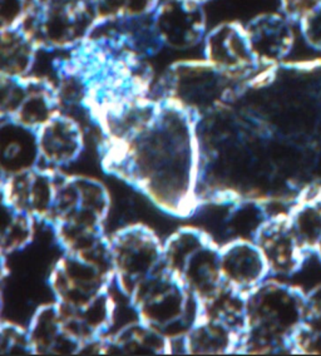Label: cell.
Listing matches in <instances>:
<instances>
[{"label":"cell","mask_w":321,"mask_h":356,"mask_svg":"<svg viewBox=\"0 0 321 356\" xmlns=\"http://www.w3.org/2000/svg\"><path fill=\"white\" fill-rule=\"evenodd\" d=\"M152 17L162 44L174 51L191 49L207 34L205 10L193 0H162Z\"/></svg>","instance_id":"9c48e42d"},{"label":"cell","mask_w":321,"mask_h":356,"mask_svg":"<svg viewBox=\"0 0 321 356\" xmlns=\"http://www.w3.org/2000/svg\"><path fill=\"white\" fill-rule=\"evenodd\" d=\"M103 353L146 355L170 353V346L167 337L141 321L124 327L115 337H104Z\"/></svg>","instance_id":"ac0fdd59"},{"label":"cell","mask_w":321,"mask_h":356,"mask_svg":"<svg viewBox=\"0 0 321 356\" xmlns=\"http://www.w3.org/2000/svg\"><path fill=\"white\" fill-rule=\"evenodd\" d=\"M313 254H315L318 259H319V261L321 262V238L319 240V242H318V245L315 246L314 251H313Z\"/></svg>","instance_id":"f1b7e54d"},{"label":"cell","mask_w":321,"mask_h":356,"mask_svg":"<svg viewBox=\"0 0 321 356\" xmlns=\"http://www.w3.org/2000/svg\"><path fill=\"white\" fill-rule=\"evenodd\" d=\"M0 35L1 76H29L39 51L32 38L20 26L0 29Z\"/></svg>","instance_id":"e0dca14e"},{"label":"cell","mask_w":321,"mask_h":356,"mask_svg":"<svg viewBox=\"0 0 321 356\" xmlns=\"http://www.w3.org/2000/svg\"><path fill=\"white\" fill-rule=\"evenodd\" d=\"M97 20L154 14L160 0H87Z\"/></svg>","instance_id":"44dd1931"},{"label":"cell","mask_w":321,"mask_h":356,"mask_svg":"<svg viewBox=\"0 0 321 356\" xmlns=\"http://www.w3.org/2000/svg\"><path fill=\"white\" fill-rule=\"evenodd\" d=\"M308 318V293L269 277L246 295L240 353H291V339Z\"/></svg>","instance_id":"7a4b0ae2"},{"label":"cell","mask_w":321,"mask_h":356,"mask_svg":"<svg viewBox=\"0 0 321 356\" xmlns=\"http://www.w3.org/2000/svg\"><path fill=\"white\" fill-rule=\"evenodd\" d=\"M82 0H29L31 6L37 7H53V6H65V4H73Z\"/></svg>","instance_id":"83f0119b"},{"label":"cell","mask_w":321,"mask_h":356,"mask_svg":"<svg viewBox=\"0 0 321 356\" xmlns=\"http://www.w3.org/2000/svg\"><path fill=\"white\" fill-rule=\"evenodd\" d=\"M88 38L113 51L147 59L162 49L154 17H117L98 20Z\"/></svg>","instance_id":"30bf717a"},{"label":"cell","mask_w":321,"mask_h":356,"mask_svg":"<svg viewBox=\"0 0 321 356\" xmlns=\"http://www.w3.org/2000/svg\"><path fill=\"white\" fill-rule=\"evenodd\" d=\"M193 1H196V3H199V4H205L207 1H210V0H193Z\"/></svg>","instance_id":"f546056e"},{"label":"cell","mask_w":321,"mask_h":356,"mask_svg":"<svg viewBox=\"0 0 321 356\" xmlns=\"http://www.w3.org/2000/svg\"><path fill=\"white\" fill-rule=\"evenodd\" d=\"M4 211L6 215L1 235L3 251L13 252L31 241L34 218L23 211L15 210L9 204H4Z\"/></svg>","instance_id":"ffe728a7"},{"label":"cell","mask_w":321,"mask_h":356,"mask_svg":"<svg viewBox=\"0 0 321 356\" xmlns=\"http://www.w3.org/2000/svg\"><path fill=\"white\" fill-rule=\"evenodd\" d=\"M290 227L302 248L313 254L321 238V195L314 193L299 200L288 213Z\"/></svg>","instance_id":"d6986e66"},{"label":"cell","mask_w":321,"mask_h":356,"mask_svg":"<svg viewBox=\"0 0 321 356\" xmlns=\"http://www.w3.org/2000/svg\"><path fill=\"white\" fill-rule=\"evenodd\" d=\"M1 353H3V355L33 353L29 332H26L14 325H9L8 327L3 326Z\"/></svg>","instance_id":"603a6c76"},{"label":"cell","mask_w":321,"mask_h":356,"mask_svg":"<svg viewBox=\"0 0 321 356\" xmlns=\"http://www.w3.org/2000/svg\"><path fill=\"white\" fill-rule=\"evenodd\" d=\"M108 142V140H107ZM110 167L129 177L168 210L192 204L199 176L196 115L168 98L127 138L108 142Z\"/></svg>","instance_id":"6da1fadb"},{"label":"cell","mask_w":321,"mask_h":356,"mask_svg":"<svg viewBox=\"0 0 321 356\" xmlns=\"http://www.w3.org/2000/svg\"><path fill=\"white\" fill-rule=\"evenodd\" d=\"M302 38L308 47L321 51V6L299 23Z\"/></svg>","instance_id":"d4e9b609"},{"label":"cell","mask_w":321,"mask_h":356,"mask_svg":"<svg viewBox=\"0 0 321 356\" xmlns=\"http://www.w3.org/2000/svg\"><path fill=\"white\" fill-rule=\"evenodd\" d=\"M288 213L269 217L257 227L254 235V241L261 250L271 276L296 274L308 254L290 227Z\"/></svg>","instance_id":"7c38bea8"},{"label":"cell","mask_w":321,"mask_h":356,"mask_svg":"<svg viewBox=\"0 0 321 356\" xmlns=\"http://www.w3.org/2000/svg\"><path fill=\"white\" fill-rule=\"evenodd\" d=\"M293 23L283 13H265L245 26L251 51L258 63L275 67L289 56L295 44Z\"/></svg>","instance_id":"4fadbf2b"},{"label":"cell","mask_w":321,"mask_h":356,"mask_svg":"<svg viewBox=\"0 0 321 356\" xmlns=\"http://www.w3.org/2000/svg\"><path fill=\"white\" fill-rule=\"evenodd\" d=\"M252 79L233 74L204 60H183L168 68L162 79L163 98L172 99L192 115L217 109Z\"/></svg>","instance_id":"277c9868"},{"label":"cell","mask_w":321,"mask_h":356,"mask_svg":"<svg viewBox=\"0 0 321 356\" xmlns=\"http://www.w3.org/2000/svg\"><path fill=\"white\" fill-rule=\"evenodd\" d=\"M163 261L199 302L210 299L225 284L221 248L199 229H180L170 237L163 246Z\"/></svg>","instance_id":"5b68a950"},{"label":"cell","mask_w":321,"mask_h":356,"mask_svg":"<svg viewBox=\"0 0 321 356\" xmlns=\"http://www.w3.org/2000/svg\"><path fill=\"white\" fill-rule=\"evenodd\" d=\"M281 13L294 23H300L306 15L320 7L321 0H280Z\"/></svg>","instance_id":"484cf974"},{"label":"cell","mask_w":321,"mask_h":356,"mask_svg":"<svg viewBox=\"0 0 321 356\" xmlns=\"http://www.w3.org/2000/svg\"><path fill=\"white\" fill-rule=\"evenodd\" d=\"M3 168L9 165L8 175L33 168L39 159L37 131L1 120Z\"/></svg>","instance_id":"2e32d148"},{"label":"cell","mask_w":321,"mask_h":356,"mask_svg":"<svg viewBox=\"0 0 321 356\" xmlns=\"http://www.w3.org/2000/svg\"><path fill=\"white\" fill-rule=\"evenodd\" d=\"M131 300L142 323L167 339L186 337L199 316V300L166 266L142 282Z\"/></svg>","instance_id":"3957f363"},{"label":"cell","mask_w":321,"mask_h":356,"mask_svg":"<svg viewBox=\"0 0 321 356\" xmlns=\"http://www.w3.org/2000/svg\"><path fill=\"white\" fill-rule=\"evenodd\" d=\"M115 277L129 298L142 282L165 267L163 245L152 231L132 226L110 238Z\"/></svg>","instance_id":"52a82bcc"},{"label":"cell","mask_w":321,"mask_h":356,"mask_svg":"<svg viewBox=\"0 0 321 356\" xmlns=\"http://www.w3.org/2000/svg\"><path fill=\"white\" fill-rule=\"evenodd\" d=\"M221 273L226 285L249 293L270 277V268L255 241L236 240L221 248Z\"/></svg>","instance_id":"5bb4252c"},{"label":"cell","mask_w":321,"mask_h":356,"mask_svg":"<svg viewBox=\"0 0 321 356\" xmlns=\"http://www.w3.org/2000/svg\"><path fill=\"white\" fill-rule=\"evenodd\" d=\"M204 56L207 62L238 76L255 81L263 67L251 51L246 28L238 22H225L212 28L204 39Z\"/></svg>","instance_id":"8fae6325"},{"label":"cell","mask_w":321,"mask_h":356,"mask_svg":"<svg viewBox=\"0 0 321 356\" xmlns=\"http://www.w3.org/2000/svg\"><path fill=\"white\" fill-rule=\"evenodd\" d=\"M308 316L321 320V285L308 293Z\"/></svg>","instance_id":"4316f807"},{"label":"cell","mask_w":321,"mask_h":356,"mask_svg":"<svg viewBox=\"0 0 321 356\" xmlns=\"http://www.w3.org/2000/svg\"><path fill=\"white\" fill-rule=\"evenodd\" d=\"M58 87L43 76H1V120L39 128L60 112Z\"/></svg>","instance_id":"ba28073f"},{"label":"cell","mask_w":321,"mask_h":356,"mask_svg":"<svg viewBox=\"0 0 321 356\" xmlns=\"http://www.w3.org/2000/svg\"><path fill=\"white\" fill-rule=\"evenodd\" d=\"M39 159L58 168L69 165L82 152L83 132L76 120L59 112L37 131Z\"/></svg>","instance_id":"9a60e30c"},{"label":"cell","mask_w":321,"mask_h":356,"mask_svg":"<svg viewBox=\"0 0 321 356\" xmlns=\"http://www.w3.org/2000/svg\"><path fill=\"white\" fill-rule=\"evenodd\" d=\"M291 353L321 355V320L308 316L291 339Z\"/></svg>","instance_id":"7402d4cb"},{"label":"cell","mask_w":321,"mask_h":356,"mask_svg":"<svg viewBox=\"0 0 321 356\" xmlns=\"http://www.w3.org/2000/svg\"><path fill=\"white\" fill-rule=\"evenodd\" d=\"M97 22L93 9L82 0L53 7L29 6L19 26L39 51H71L90 37Z\"/></svg>","instance_id":"8992f818"},{"label":"cell","mask_w":321,"mask_h":356,"mask_svg":"<svg viewBox=\"0 0 321 356\" xmlns=\"http://www.w3.org/2000/svg\"><path fill=\"white\" fill-rule=\"evenodd\" d=\"M29 6V0H0V29L19 26Z\"/></svg>","instance_id":"cb8c5ba5"}]
</instances>
